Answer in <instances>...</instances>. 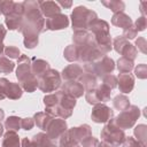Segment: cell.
<instances>
[{"instance_id": "4316f807", "label": "cell", "mask_w": 147, "mask_h": 147, "mask_svg": "<svg viewBox=\"0 0 147 147\" xmlns=\"http://www.w3.org/2000/svg\"><path fill=\"white\" fill-rule=\"evenodd\" d=\"M37 145L38 147H55V145L52 142V140L48 138V136L46 133H37L31 138Z\"/></svg>"}, {"instance_id": "ba28073f", "label": "cell", "mask_w": 147, "mask_h": 147, "mask_svg": "<svg viewBox=\"0 0 147 147\" xmlns=\"http://www.w3.org/2000/svg\"><path fill=\"white\" fill-rule=\"evenodd\" d=\"M113 46H114V49L122 55V57L129 59L131 61H133L137 57V54H138L137 48L132 44H130L129 40L123 36L116 37L113 41Z\"/></svg>"}, {"instance_id": "7dc6e473", "label": "cell", "mask_w": 147, "mask_h": 147, "mask_svg": "<svg viewBox=\"0 0 147 147\" xmlns=\"http://www.w3.org/2000/svg\"><path fill=\"white\" fill-rule=\"evenodd\" d=\"M21 147H38V145L30 138H23Z\"/></svg>"}, {"instance_id": "8fae6325", "label": "cell", "mask_w": 147, "mask_h": 147, "mask_svg": "<svg viewBox=\"0 0 147 147\" xmlns=\"http://www.w3.org/2000/svg\"><path fill=\"white\" fill-rule=\"evenodd\" d=\"M91 118L95 123H107L113 118V110L105 103L94 105L92 109Z\"/></svg>"}, {"instance_id": "8992f818", "label": "cell", "mask_w": 147, "mask_h": 147, "mask_svg": "<svg viewBox=\"0 0 147 147\" xmlns=\"http://www.w3.org/2000/svg\"><path fill=\"white\" fill-rule=\"evenodd\" d=\"M140 116V109L137 106H129L126 109L122 110L118 116H116L113 121L114 123L122 130L130 129L134 125L137 119Z\"/></svg>"}, {"instance_id": "2e32d148", "label": "cell", "mask_w": 147, "mask_h": 147, "mask_svg": "<svg viewBox=\"0 0 147 147\" xmlns=\"http://www.w3.org/2000/svg\"><path fill=\"white\" fill-rule=\"evenodd\" d=\"M40 13L46 18L53 17L57 14H61V8L55 1H38Z\"/></svg>"}, {"instance_id": "ab89813d", "label": "cell", "mask_w": 147, "mask_h": 147, "mask_svg": "<svg viewBox=\"0 0 147 147\" xmlns=\"http://www.w3.org/2000/svg\"><path fill=\"white\" fill-rule=\"evenodd\" d=\"M5 54L8 57H11V59H18L21 56L20 55L21 52L16 46H7V47H5Z\"/></svg>"}, {"instance_id": "d6986e66", "label": "cell", "mask_w": 147, "mask_h": 147, "mask_svg": "<svg viewBox=\"0 0 147 147\" xmlns=\"http://www.w3.org/2000/svg\"><path fill=\"white\" fill-rule=\"evenodd\" d=\"M83 74V68L79 64H69L68 67H65L61 74V78H63L65 82H70V80H76L80 77V75Z\"/></svg>"}, {"instance_id": "7c38bea8", "label": "cell", "mask_w": 147, "mask_h": 147, "mask_svg": "<svg viewBox=\"0 0 147 147\" xmlns=\"http://www.w3.org/2000/svg\"><path fill=\"white\" fill-rule=\"evenodd\" d=\"M67 122L63 118H53L46 129V134L51 140L59 139L67 131Z\"/></svg>"}, {"instance_id": "836d02e7", "label": "cell", "mask_w": 147, "mask_h": 147, "mask_svg": "<svg viewBox=\"0 0 147 147\" xmlns=\"http://www.w3.org/2000/svg\"><path fill=\"white\" fill-rule=\"evenodd\" d=\"M15 63L5 56H0V74H9L14 70Z\"/></svg>"}, {"instance_id": "11a10c76", "label": "cell", "mask_w": 147, "mask_h": 147, "mask_svg": "<svg viewBox=\"0 0 147 147\" xmlns=\"http://www.w3.org/2000/svg\"><path fill=\"white\" fill-rule=\"evenodd\" d=\"M0 14H1V10H0Z\"/></svg>"}, {"instance_id": "d6a6232c", "label": "cell", "mask_w": 147, "mask_h": 147, "mask_svg": "<svg viewBox=\"0 0 147 147\" xmlns=\"http://www.w3.org/2000/svg\"><path fill=\"white\" fill-rule=\"evenodd\" d=\"M59 147H79V145L72 140V138L69 136L68 131H65L60 138H59Z\"/></svg>"}, {"instance_id": "1f68e13d", "label": "cell", "mask_w": 147, "mask_h": 147, "mask_svg": "<svg viewBox=\"0 0 147 147\" xmlns=\"http://www.w3.org/2000/svg\"><path fill=\"white\" fill-rule=\"evenodd\" d=\"M102 5L107 8H109L111 11H114V14L116 13H121L123 11V9L125 8V5L123 1H117V0H110V1H102Z\"/></svg>"}, {"instance_id": "d590c367", "label": "cell", "mask_w": 147, "mask_h": 147, "mask_svg": "<svg viewBox=\"0 0 147 147\" xmlns=\"http://www.w3.org/2000/svg\"><path fill=\"white\" fill-rule=\"evenodd\" d=\"M24 36V46L26 48H34L38 45V34L33 33H23Z\"/></svg>"}, {"instance_id": "f907efd6", "label": "cell", "mask_w": 147, "mask_h": 147, "mask_svg": "<svg viewBox=\"0 0 147 147\" xmlns=\"http://www.w3.org/2000/svg\"><path fill=\"white\" fill-rule=\"evenodd\" d=\"M5 52V45L2 42H0V56L2 55V53Z\"/></svg>"}, {"instance_id": "e0dca14e", "label": "cell", "mask_w": 147, "mask_h": 147, "mask_svg": "<svg viewBox=\"0 0 147 147\" xmlns=\"http://www.w3.org/2000/svg\"><path fill=\"white\" fill-rule=\"evenodd\" d=\"M62 91H63L65 94H68V95H70V96H72V98L76 99V98L82 96L85 90H84L83 85H82L79 82L70 80V82H65V83L63 84Z\"/></svg>"}, {"instance_id": "b9f144b4", "label": "cell", "mask_w": 147, "mask_h": 147, "mask_svg": "<svg viewBox=\"0 0 147 147\" xmlns=\"http://www.w3.org/2000/svg\"><path fill=\"white\" fill-rule=\"evenodd\" d=\"M137 34H138V31H137V29L133 24L130 25L129 28L124 29V31H123V37L126 38V39H133V38L137 37Z\"/></svg>"}, {"instance_id": "60d3db41", "label": "cell", "mask_w": 147, "mask_h": 147, "mask_svg": "<svg viewBox=\"0 0 147 147\" xmlns=\"http://www.w3.org/2000/svg\"><path fill=\"white\" fill-rule=\"evenodd\" d=\"M134 74L138 78L140 79H145L147 77V65L145 63H141V64H138L136 68H134Z\"/></svg>"}, {"instance_id": "ee69618b", "label": "cell", "mask_w": 147, "mask_h": 147, "mask_svg": "<svg viewBox=\"0 0 147 147\" xmlns=\"http://www.w3.org/2000/svg\"><path fill=\"white\" fill-rule=\"evenodd\" d=\"M33 125H34L33 118L26 117V118H22V119H21V127H22L23 130L29 131V130H31V129L33 127Z\"/></svg>"}, {"instance_id": "30bf717a", "label": "cell", "mask_w": 147, "mask_h": 147, "mask_svg": "<svg viewBox=\"0 0 147 147\" xmlns=\"http://www.w3.org/2000/svg\"><path fill=\"white\" fill-rule=\"evenodd\" d=\"M16 77H17L20 84H23L24 82L34 77V75L31 71V60L28 57V55L22 54L18 57L17 69H16Z\"/></svg>"}, {"instance_id": "f35d334b", "label": "cell", "mask_w": 147, "mask_h": 147, "mask_svg": "<svg viewBox=\"0 0 147 147\" xmlns=\"http://www.w3.org/2000/svg\"><path fill=\"white\" fill-rule=\"evenodd\" d=\"M122 145H123V147H146V144L140 142L139 140H137L133 137H125Z\"/></svg>"}, {"instance_id": "d4e9b609", "label": "cell", "mask_w": 147, "mask_h": 147, "mask_svg": "<svg viewBox=\"0 0 147 147\" xmlns=\"http://www.w3.org/2000/svg\"><path fill=\"white\" fill-rule=\"evenodd\" d=\"M52 119H53V117L51 115H48L46 111L45 113L39 111V113L34 114V116H33L34 123L37 124V126L39 129H42V130H46L47 129V126H48V124L51 123Z\"/></svg>"}, {"instance_id": "f5cc1de1", "label": "cell", "mask_w": 147, "mask_h": 147, "mask_svg": "<svg viewBox=\"0 0 147 147\" xmlns=\"http://www.w3.org/2000/svg\"><path fill=\"white\" fill-rule=\"evenodd\" d=\"M98 147H109V146H107V145L103 144V142H99V144H98Z\"/></svg>"}, {"instance_id": "44dd1931", "label": "cell", "mask_w": 147, "mask_h": 147, "mask_svg": "<svg viewBox=\"0 0 147 147\" xmlns=\"http://www.w3.org/2000/svg\"><path fill=\"white\" fill-rule=\"evenodd\" d=\"M111 24L118 28H122L123 30L129 28L130 25H132V20L129 15H126L124 11L121 13H116L113 15L111 17Z\"/></svg>"}, {"instance_id": "83f0119b", "label": "cell", "mask_w": 147, "mask_h": 147, "mask_svg": "<svg viewBox=\"0 0 147 147\" xmlns=\"http://www.w3.org/2000/svg\"><path fill=\"white\" fill-rule=\"evenodd\" d=\"M113 106L117 110H124L130 106V100L124 94H118L113 99Z\"/></svg>"}, {"instance_id": "7bdbcfd3", "label": "cell", "mask_w": 147, "mask_h": 147, "mask_svg": "<svg viewBox=\"0 0 147 147\" xmlns=\"http://www.w3.org/2000/svg\"><path fill=\"white\" fill-rule=\"evenodd\" d=\"M9 80L6 78H0V100H3L6 98V92L8 87Z\"/></svg>"}, {"instance_id": "6da1fadb", "label": "cell", "mask_w": 147, "mask_h": 147, "mask_svg": "<svg viewBox=\"0 0 147 147\" xmlns=\"http://www.w3.org/2000/svg\"><path fill=\"white\" fill-rule=\"evenodd\" d=\"M23 8V25L21 32L33 34L42 32L45 28V18L40 13L38 1H24Z\"/></svg>"}, {"instance_id": "681fc988", "label": "cell", "mask_w": 147, "mask_h": 147, "mask_svg": "<svg viewBox=\"0 0 147 147\" xmlns=\"http://www.w3.org/2000/svg\"><path fill=\"white\" fill-rule=\"evenodd\" d=\"M57 5H60V6H62V7H71V5H72V2L71 1H68V2H57Z\"/></svg>"}, {"instance_id": "bcb514c9", "label": "cell", "mask_w": 147, "mask_h": 147, "mask_svg": "<svg viewBox=\"0 0 147 147\" xmlns=\"http://www.w3.org/2000/svg\"><path fill=\"white\" fill-rule=\"evenodd\" d=\"M146 17L145 16H140L137 21H136V23L133 24L134 26H136V29H137V31H144L145 29H146Z\"/></svg>"}, {"instance_id": "9c48e42d", "label": "cell", "mask_w": 147, "mask_h": 147, "mask_svg": "<svg viewBox=\"0 0 147 147\" xmlns=\"http://www.w3.org/2000/svg\"><path fill=\"white\" fill-rule=\"evenodd\" d=\"M110 88L105 84H98V86L93 90H90L85 94V99L91 105H98L101 102H106L110 100Z\"/></svg>"}, {"instance_id": "7a4b0ae2", "label": "cell", "mask_w": 147, "mask_h": 147, "mask_svg": "<svg viewBox=\"0 0 147 147\" xmlns=\"http://www.w3.org/2000/svg\"><path fill=\"white\" fill-rule=\"evenodd\" d=\"M101 139L102 142L109 147H118L123 144L125 139V133L122 129H119L113 119L108 121L107 124L101 130Z\"/></svg>"}, {"instance_id": "7402d4cb", "label": "cell", "mask_w": 147, "mask_h": 147, "mask_svg": "<svg viewBox=\"0 0 147 147\" xmlns=\"http://www.w3.org/2000/svg\"><path fill=\"white\" fill-rule=\"evenodd\" d=\"M5 23L9 30H18L21 31L23 25V16L16 13H11L10 15L6 16Z\"/></svg>"}, {"instance_id": "4fadbf2b", "label": "cell", "mask_w": 147, "mask_h": 147, "mask_svg": "<svg viewBox=\"0 0 147 147\" xmlns=\"http://www.w3.org/2000/svg\"><path fill=\"white\" fill-rule=\"evenodd\" d=\"M69 25V18L64 14H57L53 17L46 18L45 26L47 30H62Z\"/></svg>"}, {"instance_id": "f6af8a7d", "label": "cell", "mask_w": 147, "mask_h": 147, "mask_svg": "<svg viewBox=\"0 0 147 147\" xmlns=\"http://www.w3.org/2000/svg\"><path fill=\"white\" fill-rule=\"evenodd\" d=\"M136 48H138V51H140L141 53H144V54H146V52H147V49H146V47H147V42H146V39L144 38V37H139L137 40H136Z\"/></svg>"}, {"instance_id": "277c9868", "label": "cell", "mask_w": 147, "mask_h": 147, "mask_svg": "<svg viewBox=\"0 0 147 147\" xmlns=\"http://www.w3.org/2000/svg\"><path fill=\"white\" fill-rule=\"evenodd\" d=\"M115 69V62L109 56H103L98 61L85 63L84 71L94 75L98 78H102L106 75H109Z\"/></svg>"}, {"instance_id": "8d00e7d4", "label": "cell", "mask_w": 147, "mask_h": 147, "mask_svg": "<svg viewBox=\"0 0 147 147\" xmlns=\"http://www.w3.org/2000/svg\"><path fill=\"white\" fill-rule=\"evenodd\" d=\"M15 9V2L11 0H7V1H0V10L1 14H3L5 16L10 15Z\"/></svg>"}, {"instance_id": "484cf974", "label": "cell", "mask_w": 147, "mask_h": 147, "mask_svg": "<svg viewBox=\"0 0 147 147\" xmlns=\"http://www.w3.org/2000/svg\"><path fill=\"white\" fill-rule=\"evenodd\" d=\"M22 93H23L22 87L18 84L9 82L8 87H7V92H6V98H9L11 100H16V99L22 96Z\"/></svg>"}, {"instance_id": "74e56055", "label": "cell", "mask_w": 147, "mask_h": 147, "mask_svg": "<svg viewBox=\"0 0 147 147\" xmlns=\"http://www.w3.org/2000/svg\"><path fill=\"white\" fill-rule=\"evenodd\" d=\"M101 79H102V84H105V85H106L107 87H109L110 90H111V88H115V87L117 86V77L114 76V75H111V74L103 76Z\"/></svg>"}, {"instance_id": "4dcf8cb0", "label": "cell", "mask_w": 147, "mask_h": 147, "mask_svg": "<svg viewBox=\"0 0 147 147\" xmlns=\"http://www.w3.org/2000/svg\"><path fill=\"white\" fill-rule=\"evenodd\" d=\"M21 119H22V118L17 117V116H10V117H8V118L6 119V122H5V127H6L8 131H14V132H16V131H18V130L21 129Z\"/></svg>"}, {"instance_id": "9a60e30c", "label": "cell", "mask_w": 147, "mask_h": 147, "mask_svg": "<svg viewBox=\"0 0 147 147\" xmlns=\"http://www.w3.org/2000/svg\"><path fill=\"white\" fill-rule=\"evenodd\" d=\"M72 40H74V45L76 46H84V45H91L96 42L94 36L88 30L75 31L72 36Z\"/></svg>"}, {"instance_id": "52a82bcc", "label": "cell", "mask_w": 147, "mask_h": 147, "mask_svg": "<svg viewBox=\"0 0 147 147\" xmlns=\"http://www.w3.org/2000/svg\"><path fill=\"white\" fill-rule=\"evenodd\" d=\"M61 85V75L54 69H49L38 79V87L42 92H53Z\"/></svg>"}, {"instance_id": "db71d44e", "label": "cell", "mask_w": 147, "mask_h": 147, "mask_svg": "<svg viewBox=\"0 0 147 147\" xmlns=\"http://www.w3.org/2000/svg\"><path fill=\"white\" fill-rule=\"evenodd\" d=\"M2 133H3V126H2V124L0 123V137L2 136Z\"/></svg>"}, {"instance_id": "816d5d0a", "label": "cell", "mask_w": 147, "mask_h": 147, "mask_svg": "<svg viewBox=\"0 0 147 147\" xmlns=\"http://www.w3.org/2000/svg\"><path fill=\"white\" fill-rule=\"evenodd\" d=\"M3 117H5V113H3V110L0 108V121L3 119Z\"/></svg>"}, {"instance_id": "f1b7e54d", "label": "cell", "mask_w": 147, "mask_h": 147, "mask_svg": "<svg viewBox=\"0 0 147 147\" xmlns=\"http://www.w3.org/2000/svg\"><path fill=\"white\" fill-rule=\"evenodd\" d=\"M63 56L67 61L69 62H75V61H78V57H79V52H78V48L76 45H69L65 47L64 52H63Z\"/></svg>"}, {"instance_id": "f546056e", "label": "cell", "mask_w": 147, "mask_h": 147, "mask_svg": "<svg viewBox=\"0 0 147 147\" xmlns=\"http://www.w3.org/2000/svg\"><path fill=\"white\" fill-rule=\"evenodd\" d=\"M133 61L125 59V57H119L117 61V69L121 74H129L133 69Z\"/></svg>"}, {"instance_id": "c3c4849f", "label": "cell", "mask_w": 147, "mask_h": 147, "mask_svg": "<svg viewBox=\"0 0 147 147\" xmlns=\"http://www.w3.org/2000/svg\"><path fill=\"white\" fill-rule=\"evenodd\" d=\"M6 29H5V26L2 25V24H0V42H2V40H3V38H5V36H6Z\"/></svg>"}, {"instance_id": "e575fe53", "label": "cell", "mask_w": 147, "mask_h": 147, "mask_svg": "<svg viewBox=\"0 0 147 147\" xmlns=\"http://www.w3.org/2000/svg\"><path fill=\"white\" fill-rule=\"evenodd\" d=\"M134 136L136 139L139 140L142 144H146V139H147V126L145 124H139L138 126H136L134 129Z\"/></svg>"}, {"instance_id": "ffe728a7", "label": "cell", "mask_w": 147, "mask_h": 147, "mask_svg": "<svg viewBox=\"0 0 147 147\" xmlns=\"http://www.w3.org/2000/svg\"><path fill=\"white\" fill-rule=\"evenodd\" d=\"M51 69L47 61L41 59H33V62L31 63V71L36 77H41L44 74H46Z\"/></svg>"}, {"instance_id": "603a6c76", "label": "cell", "mask_w": 147, "mask_h": 147, "mask_svg": "<svg viewBox=\"0 0 147 147\" xmlns=\"http://www.w3.org/2000/svg\"><path fill=\"white\" fill-rule=\"evenodd\" d=\"M78 79H79V83L83 85L84 90L90 91V90H93L98 86V77H95L92 74H88V72L84 71Z\"/></svg>"}, {"instance_id": "cb8c5ba5", "label": "cell", "mask_w": 147, "mask_h": 147, "mask_svg": "<svg viewBox=\"0 0 147 147\" xmlns=\"http://www.w3.org/2000/svg\"><path fill=\"white\" fill-rule=\"evenodd\" d=\"M2 147H21L18 134L14 131H7L3 136Z\"/></svg>"}, {"instance_id": "5b68a950", "label": "cell", "mask_w": 147, "mask_h": 147, "mask_svg": "<svg viewBox=\"0 0 147 147\" xmlns=\"http://www.w3.org/2000/svg\"><path fill=\"white\" fill-rule=\"evenodd\" d=\"M95 38L99 46H111V38L109 34V24L102 20H95L87 29Z\"/></svg>"}, {"instance_id": "ac0fdd59", "label": "cell", "mask_w": 147, "mask_h": 147, "mask_svg": "<svg viewBox=\"0 0 147 147\" xmlns=\"http://www.w3.org/2000/svg\"><path fill=\"white\" fill-rule=\"evenodd\" d=\"M117 85L122 93H130L134 86V77L129 74H119L117 77Z\"/></svg>"}, {"instance_id": "5bb4252c", "label": "cell", "mask_w": 147, "mask_h": 147, "mask_svg": "<svg viewBox=\"0 0 147 147\" xmlns=\"http://www.w3.org/2000/svg\"><path fill=\"white\" fill-rule=\"evenodd\" d=\"M67 131H68L69 136L72 138V140L76 141L78 145L83 140H85L86 138L92 136L91 127L87 124H84V125H80V126H77V127H72V129H69Z\"/></svg>"}, {"instance_id": "3957f363", "label": "cell", "mask_w": 147, "mask_h": 147, "mask_svg": "<svg viewBox=\"0 0 147 147\" xmlns=\"http://www.w3.org/2000/svg\"><path fill=\"white\" fill-rule=\"evenodd\" d=\"M71 20H72V29L75 31L78 30H87L88 26L98 20L96 14L90 9H87L84 6H78L74 9L71 14Z\"/></svg>"}]
</instances>
